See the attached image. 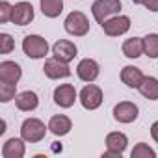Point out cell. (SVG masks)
Wrapping results in <instances>:
<instances>
[{"label": "cell", "mask_w": 158, "mask_h": 158, "mask_svg": "<svg viewBox=\"0 0 158 158\" xmlns=\"http://www.w3.org/2000/svg\"><path fill=\"white\" fill-rule=\"evenodd\" d=\"M48 125L45 127V123L37 117H28L23 121L21 125V138L28 143H39L45 136H47Z\"/></svg>", "instance_id": "6da1fadb"}, {"label": "cell", "mask_w": 158, "mask_h": 158, "mask_svg": "<svg viewBox=\"0 0 158 158\" xmlns=\"http://www.w3.org/2000/svg\"><path fill=\"white\" fill-rule=\"evenodd\" d=\"M23 52L32 60H41L48 54V43L37 34H30L23 39Z\"/></svg>", "instance_id": "7a4b0ae2"}, {"label": "cell", "mask_w": 158, "mask_h": 158, "mask_svg": "<svg viewBox=\"0 0 158 158\" xmlns=\"http://www.w3.org/2000/svg\"><path fill=\"white\" fill-rule=\"evenodd\" d=\"M63 28L74 37H82L89 32V21L82 11H71L63 21Z\"/></svg>", "instance_id": "3957f363"}, {"label": "cell", "mask_w": 158, "mask_h": 158, "mask_svg": "<svg viewBox=\"0 0 158 158\" xmlns=\"http://www.w3.org/2000/svg\"><path fill=\"white\" fill-rule=\"evenodd\" d=\"M119 10H121V0H95L91 6V13L99 24L119 13Z\"/></svg>", "instance_id": "277c9868"}, {"label": "cell", "mask_w": 158, "mask_h": 158, "mask_svg": "<svg viewBox=\"0 0 158 158\" xmlns=\"http://www.w3.org/2000/svg\"><path fill=\"white\" fill-rule=\"evenodd\" d=\"M78 101L86 110H97L102 104V89L95 84H88L82 88V91L78 93Z\"/></svg>", "instance_id": "5b68a950"}, {"label": "cell", "mask_w": 158, "mask_h": 158, "mask_svg": "<svg viewBox=\"0 0 158 158\" xmlns=\"http://www.w3.org/2000/svg\"><path fill=\"white\" fill-rule=\"evenodd\" d=\"M101 26H102L106 35L119 37V35H123V34H127L130 30V17H127V15H114V17L106 19Z\"/></svg>", "instance_id": "8992f818"}, {"label": "cell", "mask_w": 158, "mask_h": 158, "mask_svg": "<svg viewBox=\"0 0 158 158\" xmlns=\"http://www.w3.org/2000/svg\"><path fill=\"white\" fill-rule=\"evenodd\" d=\"M114 119L117 123H123V125H128V123H134L139 115V110L134 102L130 101H123V102H117L114 106Z\"/></svg>", "instance_id": "52a82bcc"}, {"label": "cell", "mask_w": 158, "mask_h": 158, "mask_svg": "<svg viewBox=\"0 0 158 158\" xmlns=\"http://www.w3.org/2000/svg\"><path fill=\"white\" fill-rule=\"evenodd\" d=\"M43 73L50 80H60V78H69L71 76V67H69V63H65L58 58H48L43 65Z\"/></svg>", "instance_id": "ba28073f"}, {"label": "cell", "mask_w": 158, "mask_h": 158, "mask_svg": "<svg viewBox=\"0 0 158 158\" xmlns=\"http://www.w3.org/2000/svg\"><path fill=\"white\" fill-rule=\"evenodd\" d=\"M128 145V138L123 132H110L106 136V152H102V158L106 156H121Z\"/></svg>", "instance_id": "9c48e42d"}, {"label": "cell", "mask_w": 158, "mask_h": 158, "mask_svg": "<svg viewBox=\"0 0 158 158\" xmlns=\"http://www.w3.org/2000/svg\"><path fill=\"white\" fill-rule=\"evenodd\" d=\"M76 74H78V78H80L82 82H95L97 78H99V74H101V67H99V63L95 61V60H91V58H84L80 63L76 65Z\"/></svg>", "instance_id": "30bf717a"}, {"label": "cell", "mask_w": 158, "mask_h": 158, "mask_svg": "<svg viewBox=\"0 0 158 158\" xmlns=\"http://www.w3.org/2000/svg\"><path fill=\"white\" fill-rule=\"evenodd\" d=\"M52 54H54V58H58V60L69 63V61H73V60L76 58L78 48H76V45H74L73 41H69V39H58V41L52 45Z\"/></svg>", "instance_id": "8fae6325"}, {"label": "cell", "mask_w": 158, "mask_h": 158, "mask_svg": "<svg viewBox=\"0 0 158 158\" xmlns=\"http://www.w3.org/2000/svg\"><path fill=\"white\" fill-rule=\"evenodd\" d=\"M34 21V6L30 2H17L11 11V23L17 26H26Z\"/></svg>", "instance_id": "7c38bea8"}, {"label": "cell", "mask_w": 158, "mask_h": 158, "mask_svg": "<svg viewBox=\"0 0 158 158\" xmlns=\"http://www.w3.org/2000/svg\"><path fill=\"white\" fill-rule=\"evenodd\" d=\"M76 99H78V93H76L74 86H71V84H61L54 89V102L60 108H71Z\"/></svg>", "instance_id": "4fadbf2b"}, {"label": "cell", "mask_w": 158, "mask_h": 158, "mask_svg": "<svg viewBox=\"0 0 158 158\" xmlns=\"http://www.w3.org/2000/svg\"><path fill=\"white\" fill-rule=\"evenodd\" d=\"M23 76V69L19 63L4 60L0 63V82H8V84H17Z\"/></svg>", "instance_id": "5bb4252c"}, {"label": "cell", "mask_w": 158, "mask_h": 158, "mask_svg": "<svg viewBox=\"0 0 158 158\" xmlns=\"http://www.w3.org/2000/svg\"><path fill=\"white\" fill-rule=\"evenodd\" d=\"M71 128H73V121H71L67 115H63V114L52 115L50 121H48V130H50L54 136H60V138H61V136L69 134Z\"/></svg>", "instance_id": "9a60e30c"}, {"label": "cell", "mask_w": 158, "mask_h": 158, "mask_svg": "<svg viewBox=\"0 0 158 158\" xmlns=\"http://www.w3.org/2000/svg\"><path fill=\"white\" fill-rule=\"evenodd\" d=\"M26 152L24 139L23 138H10L2 145V156L4 158H23Z\"/></svg>", "instance_id": "2e32d148"}, {"label": "cell", "mask_w": 158, "mask_h": 158, "mask_svg": "<svg viewBox=\"0 0 158 158\" xmlns=\"http://www.w3.org/2000/svg\"><path fill=\"white\" fill-rule=\"evenodd\" d=\"M15 104L21 112H34L39 106V97L35 91H23L15 97Z\"/></svg>", "instance_id": "e0dca14e"}, {"label": "cell", "mask_w": 158, "mask_h": 158, "mask_svg": "<svg viewBox=\"0 0 158 158\" xmlns=\"http://www.w3.org/2000/svg\"><path fill=\"white\" fill-rule=\"evenodd\" d=\"M141 80H143L141 69H138L134 65H127V67L121 69V82L125 86H128V88H139Z\"/></svg>", "instance_id": "ac0fdd59"}, {"label": "cell", "mask_w": 158, "mask_h": 158, "mask_svg": "<svg viewBox=\"0 0 158 158\" xmlns=\"http://www.w3.org/2000/svg\"><path fill=\"white\" fill-rule=\"evenodd\" d=\"M139 93L149 99V101H158V78L154 76H143V80L139 84Z\"/></svg>", "instance_id": "d6986e66"}, {"label": "cell", "mask_w": 158, "mask_h": 158, "mask_svg": "<svg viewBox=\"0 0 158 158\" xmlns=\"http://www.w3.org/2000/svg\"><path fill=\"white\" fill-rule=\"evenodd\" d=\"M123 54L130 60H136L143 54V37H130L123 43Z\"/></svg>", "instance_id": "ffe728a7"}, {"label": "cell", "mask_w": 158, "mask_h": 158, "mask_svg": "<svg viewBox=\"0 0 158 158\" xmlns=\"http://www.w3.org/2000/svg\"><path fill=\"white\" fill-rule=\"evenodd\" d=\"M41 11L48 19H56L63 11V0H41Z\"/></svg>", "instance_id": "44dd1931"}, {"label": "cell", "mask_w": 158, "mask_h": 158, "mask_svg": "<svg viewBox=\"0 0 158 158\" xmlns=\"http://www.w3.org/2000/svg\"><path fill=\"white\" fill-rule=\"evenodd\" d=\"M143 54L152 60L158 58V34H147L143 37Z\"/></svg>", "instance_id": "7402d4cb"}, {"label": "cell", "mask_w": 158, "mask_h": 158, "mask_svg": "<svg viewBox=\"0 0 158 158\" xmlns=\"http://www.w3.org/2000/svg\"><path fill=\"white\" fill-rule=\"evenodd\" d=\"M130 156L132 158H154L156 156V152H154V149L152 147H149L147 143H138L134 149H132V152H130Z\"/></svg>", "instance_id": "603a6c76"}, {"label": "cell", "mask_w": 158, "mask_h": 158, "mask_svg": "<svg viewBox=\"0 0 158 158\" xmlns=\"http://www.w3.org/2000/svg\"><path fill=\"white\" fill-rule=\"evenodd\" d=\"M15 97H17V84L0 82V101H2V102H10Z\"/></svg>", "instance_id": "cb8c5ba5"}, {"label": "cell", "mask_w": 158, "mask_h": 158, "mask_svg": "<svg viewBox=\"0 0 158 158\" xmlns=\"http://www.w3.org/2000/svg\"><path fill=\"white\" fill-rule=\"evenodd\" d=\"M15 48V41L10 34H0V52L2 54H10Z\"/></svg>", "instance_id": "d4e9b609"}, {"label": "cell", "mask_w": 158, "mask_h": 158, "mask_svg": "<svg viewBox=\"0 0 158 158\" xmlns=\"http://www.w3.org/2000/svg\"><path fill=\"white\" fill-rule=\"evenodd\" d=\"M11 11H13V6L10 2H6V0H2L0 2V23L6 24L11 21Z\"/></svg>", "instance_id": "484cf974"}, {"label": "cell", "mask_w": 158, "mask_h": 158, "mask_svg": "<svg viewBox=\"0 0 158 158\" xmlns=\"http://www.w3.org/2000/svg\"><path fill=\"white\" fill-rule=\"evenodd\" d=\"M143 6H145L149 11H152V13H158V0H145Z\"/></svg>", "instance_id": "4316f807"}, {"label": "cell", "mask_w": 158, "mask_h": 158, "mask_svg": "<svg viewBox=\"0 0 158 158\" xmlns=\"http://www.w3.org/2000/svg\"><path fill=\"white\" fill-rule=\"evenodd\" d=\"M151 136H152V139L158 143V121H154V123L151 125Z\"/></svg>", "instance_id": "83f0119b"}, {"label": "cell", "mask_w": 158, "mask_h": 158, "mask_svg": "<svg viewBox=\"0 0 158 158\" xmlns=\"http://www.w3.org/2000/svg\"><path fill=\"white\" fill-rule=\"evenodd\" d=\"M6 132V121L2 119V121H0V134H4Z\"/></svg>", "instance_id": "f1b7e54d"}, {"label": "cell", "mask_w": 158, "mask_h": 158, "mask_svg": "<svg viewBox=\"0 0 158 158\" xmlns=\"http://www.w3.org/2000/svg\"><path fill=\"white\" fill-rule=\"evenodd\" d=\"M132 2H134V4H138V6H143L145 0H132Z\"/></svg>", "instance_id": "f546056e"}]
</instances>
